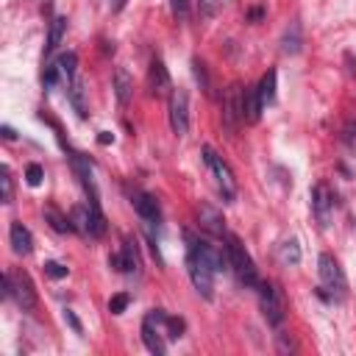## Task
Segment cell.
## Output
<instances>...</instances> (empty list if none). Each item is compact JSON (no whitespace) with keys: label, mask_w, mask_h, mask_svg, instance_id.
<instances>
[{"label":"cell","mask_w":356,"mask_h":356,"mask_svg":"<svg viewBox=\"0 0 356 356\" xmlns=\"http://www.w3.org/2000/svg\"><path fill=\"white\" fill-rule=\"evenodd\" d=\"M170 8H172V17L186 22L189 19V0H170Z\"/></svg>","instance_id":"f546056e"},{"label":"cell","mask_w":356,"mask_h":356,"mask_svg":"<svg viewBox=\"0 0 356 356\" xmlns=\"http://www.w3.org/2000/svg\"><path fill=\"white\" fill-rule=\"evenodd\" d=\"M312 209H314V217L320 225H328L331 222V211H334V192L328 189V184H317L312 189Z\"/></svg>","instance_id":"30bf717a"},{"label":"cell","mask_w":356,"mask_h":356,"mask_svg":"<svg viewBox=\"0 0 356 356\" xmlns=\"http://www.w3.org/2000/svg\"><path fill=\"white\" fill-rule=\"evenodd\" d=\"M67 95H70V103H72V108L78 111V117H86V89H83V81L75 75L70 83H67Z\"/></svg>","instance_id":"ffe728a7"},{"label":"cell","mask_w":356,"mask_h":356,"mask_svg":"<svg viewBox=\"0 0 356 356\" xmlns=\"http://www.w3.org/2000/svg\"><path fill=\"white\" fill-rule=\"evenodd\" d=\"M281 50H284L286 56H295V53L300 50V25H298V22H289V25H286V31H284V36H281Z\"/></svg>","instance_id":"cb8c5ba5"},{"label":"cell","mask_w":356,"mask_h":356,"mask_svg":"<svg viewBox=\"0 0 356 356\" xmlns=\"http://www.w3.org/2000/svg\"><path fill=\"white\" fill-rule=\"evenodd\" d=\"M64 31H67V19L64 17H53V22H50V31H47V44H44V56H50L58 44H61V36H64Z\"/></svg>","instance_id":"603a6c76"},{"label":"cell","mask_w":356,"mask_h":356,"mask_svg":"<svg viewBox=\"0 0 356 356\" xmlns=\"http://www.w3.org/2000/svg\"><path fill=\"white\" fill-rule=\"evenodd\" d=\"M0 131H3V139H8V142H11V139H14V136H17V134H14V128H11V125H3V128H0Z\"/></svg>","instance_id":"8d00e7d4"},{"label":"cell","mask_w":356,"mask_h":356,"mask_svg":"<svg viewBox=\"0 0 356 356\" xmlns=\"http://www.w3.org/2000/svg\"><path fill=\"white\" fill-rule=\"evenodd\" d=\"M108 264H111L114 270H120V273H139L142 261H139L136 242H134V239H125V242H122V248H120V253L108 256Z\"/></svg>","instance_id":"8fae6325"},{"label":"cell","mask_w":356,"mask_h":356,"mask_svg":"<svg viewBox=\"0 0 356 356\" xmlns=\"http://www.w3.org/2000/svg\"><path fill=\"white\" fill-rule=\"evenodd\" d=\"M8 239H11L14 253H19V256H28V253L33 250V236H31V231H28L22 222H11V228H8Z\"/></svg>","instance_id":"e0dca14e"},{"label":"cell","mask_w":356,"mask_h":356,"mask_svg":"<svg viewBox=\"0 0 356 356\" xmlns=\"http://www.w3.org/2000/svg\"><path fill=\"white\" fill-rule=\"evenodd\" d=\"M64 323H67L75 334H83V325H81V320L75 317V312H72V309H64Z\"/></svg>","instance_id":"836d02e7"},{"label":"cell","mask_w":356,"mask_h":356,"mask_svg":"<svg viewBox=\"0 0 356 356\" xmlns=\"http://www.w3.org/2000/svg\"><path fill=\"white\" fill-rule=\"evenodd\" d=\"M242 111H245V120H248V122H259V117H261L264 106H261V100H259L256 86L242 89Z\"/></svg>","instance_id":"ac0fdd59"},{"label":"cell","mask_w":356,"mask_h":356,"mask_svg":"<svg viewBox=\"0 0 356 356\" xmlns=\"http://www.w3.org/2000/svg\"><path fill=\"white\" fill-rule=\"evenodd\" d=\"M164 323H167V314L161 309H150L142 320V342L150 353L156 356H164L167 353V345H164Z\"/></svg>","instance_id":"8992f818"},{"label":"cell","mask_w":356,"mask_h":356,"mask_svg":"<svg viewBox=\"0 0 356 356\" xmlns=\"http://www.w3.org/2000/svg\"><path fill=\"white\" fill-rule=\"evenodd\" d=\"M3 286H6V295L14 298V303H17L22 312H33V309H36V289H33L28 273H22V270H8V273L3 275Z\"/></svg>","instance_id":"7a4b0ae2"},{"label":"cell","mask_w":356,"mask_h":356,"mask_svg":"<svg viewBox=\"0 0 356 356\" xmlns=\"http://www.w3.org/2000/svg\"><path fill=\"white\" fill-rule=\"evenodd\" d=\"M97 142H100V145H108V142H114V134H108V131H100Z\"/></svg>","instance_id":"d590c367"},{"label":"cell","mask_w":356,"mask_h":356,"mask_svg":"<svg viewBox=\"0 0 356 356\" xmlns=\"http://www.w3.org/2000/svg\"><path fill=\"white\" fill-rule=\"evenodd\" d=\"M114 95H117L120 106H128V103H131L134 81H131V75H128L122 67H117V70H114Z\"/></svg>","instance_id":"d6986e66"},{"label":"cell","mask_w":356,"mask_h":356,"mask_svg":"<svg viewBox=\"0 0 356 356\" xmlns=\"http://www.w3.org/2000/svg\"><path fill=\"white\" fill-rule=\"evenodd\" d=\"M342 139H345V145H348V147H353V150H356V122H348V125H345Z\"/></svg>","instance_id":"e575fe53"},{"label":"cell","mask_w":356,"mask_h":356,"mask_svg":"<svg viewBox=\"0 0 356 356\" xmlns=\"http://www.w3.org/2000/svg\"><path fill=\"white\" fill-rule=\"evenodd\" d=\"M108 6H111V11H120L125 6V0H108Z\"/></svg>","instance_id":"74e56055"},{"label":"cell","mask_w":356,"mask_h":356,"mask_svg":"<svg viewBox=\"0 0 356 356\" xmlns=\"http://www.w3.org/2000/svg\"><path fill=\"white\" fill-rule=\"evenodd\" d=\"M275 70H267L264 75H261V81L256 83V92H259V100H261V106L267 108V106H273V100H275Z\"/></svg>","instance_id":"44dd1931"},{"label":"cell","mask_w":356,"mask_h":356,"mask_svg":"<svg viewBox=\"0 0 356 356\" xmlns=\"http://www.w3.org/2000/svg\"><path fill=\"white\" fill-rule=\"evenodd\" d=\"M222 120L228 128H236L242 120H245V111H242V86L234 83L228 92H225V100H222Z\"/></svg>","instance_id":"7c38bea8"},{"label":"cell","mask_w":356,"mask_h":356,"mask_svg":"<svg viewBox=\"0 0 356 356\" xmlns=\"http://www.w3.org/2000/svg\"><path fill=\"white\" fill-rule=\"evenodd\" d=\"M167 114H170V128L175 136H186L189 131V95L186 89H172L167 100Z\"/></svg>","instance_id":"52a82bcc"},{"label":"cell","mask_w":356,"mask_h":356,"mask_svg":"<svg viewBox=\"0 0 356 356\" xmlns=\"http://www.w3.org/2000/svg\"><path fill=\"white\" fill-rule=\"evenodd\" d=\"M192 70H195V78H197V83H200V86H203V89L209 92V78H206L203 61H200V58H195V61H192Z\"/></svg>","instance_id":"d6a6232c"},{"label":"cell","mask_w":356,"mask_h":356,"mask_svg":"<svg viewBox=\"0 0 356 356\" xmlns=\"http://www.w3.org/2000/svg\"><path fill=\"white\" fill-rule=\"evenodd\" d=\"M186 273H189V278H192V286H195L206 300H211V298H214V270L209 267V261H206L200 253L189 250V253H186Z\"/></svg>","instance_id":"5b68a950"},{"label":"cell","mask_w":356,"mask_h":356,"mask_svg":"<svg viewBox=\"0 0 356 356\" xmlns=\"http://www.w3.org/2000/svg\"><path fill=\"white\" fill-rule=\"evenodd\" d=\"M70 164H72L75 175L81 178L83 189L89 192V200L97 203V189H95V178H92V164H89V159H83L81 153H72V156H70Z\"/></svg>","instance_id":"5bb4252c"},{"label":"cell","mask_w":356,"mask_h":356,"mask_svg":"<svg viewBox=\"0 0 356 356\" xmlns=\"http://www.w3.org/2000/svg\"><path fill=\"white\" fill-rule=\"evenodd\" d=\"M259 309L264 314V320L270 325H281L284 323V303H281V295L273 284L267 281H259Z\"/></svg>","instance_id":"9c48e42d"},{"label":"cell","mask_w":356,"mask_h":356,"mask_svg":"<svg viewBox=\"0 0 356 356\" xmlns=\"http://www.w3.org/2000/svg\"><path fill=\"white\" fill-rule=\"evenodd\" d=\"M0 186H3V203H11L14 200V181H11V172L6 164L0 167Z\"/></svg>","instance_id":"4316f807"},{"label":"cell","mask_w":356,"mask_h":356,"mask_svg":"<svg viewBox=\"0 0 356 356\" xmlns=\"http://www.w3.org/2000/svg\"><path fill=\"white\" fill-rule=\"evenodd\" d=\"M278 259H281L284 264H298V261H300V245H298V239L281 242V245H278Z\"/></svg>","instance_id":"484cf974"},{"label":"cell","mask_w":356,"mask_h":356,"mask_svg":"<svg viewBox=\"0 0 356 356\" xmlns=\"http://www.w3.org/2000/svg\"><path fill=\"white\" fill-rule=\"evenodd\" d=\"M44 220L50 222V228L53 231H58V234H67V231H75V225H72V220L67 217V214H61L56 206H44Z\"/></svg>","instance_id":"7402d4cb"},{"label":"cell","mask_w":356,"mask_h":356,"mask_svg":"<svg viewBox=\"0 0 356 356\" xmlns=\"http://www.w3.org/2000/svg\"><path fill=\"white\" fill-rule=\"evenodd\" d=\"M131 203H134V209H136V214H139L142 220H147V222H159L161 209H159V200H156L153 195L136 189V192L131 195Z\"/></svg>","instance_id":"4fadbf2b"},{"label":"cell","mask_w":356,"mask_h":356,"mask_svg":"<svg viewBox=\"0 0 356 356\" xmlns=\"http://www.w3.org/2000/svg\"><path fill=\"white\" fill-rule=\"evenodd\" d=\"M128 303H131V295H128V292H117V295H111V300H108V312H111V314H122V312L128 309Z\"/></svg>","instance_id":"83f0119b"},{"label":"cell","mask_w":356,"mask_h":356,"mask_svg":"<svg viewBox=\"0 0 356 356\" xmlns=\"http://www.w3.org/2000/svg\"><path fill=\"white\" fill-rule=\"evenodd\" d=\"M42 178H44V170H42L39 164H28V167H25V181H28V186H39Z\"/></svg>","instance_id":"f1b7e54d"},{"label":"cell","mask_w":356,"mask_h":356,"mask_svg":"<svg viewBox=\"0 0 356 356\" xmlns=\"http://www.w3.org/2000/svg\"><path fill=\"white\" fill-rule=\"evenodd\" d=\"M203 161H206V167H209V172L214 175V184H217V189L222 192V197L225 200H234L236 197V181H234V172H231V167L225 164V159L214 150V147H203Z\"/></svg>","instance_id":"3957f363"},{"label":"cell","mask_w":356,"mask_h":356,"mask_svg":"<svg viewBox=\"0 0 356 356\" xmlns=\"http://www.w3.org/2000/svg\"><path fill=\"white\" fill-rule=\"evenodd\" d=\"M70 220L75 225V231H81L83 236H92V239H100L106 234V217L100 211L97 203L89 200V206H75L70 211Z\"/></svg>","instance_id":"277c9868"},{"label":"cell","mask_w":356,"mask_h":356,"mask_svg":"<svg viewBox=\"0 0 356 356\" xmlns=\"http://www.w3.org/2000/svg\"><path fill=\"white\" fill-rule=\"evenodd\" d=\"M197 220H200V225L209 231V234H214V236H225V220H222V214L214 209V206H200L197 209Z\"/></svg>","instance_id":"2e32d148"},{"label":"cell","mask_w":356,"mask_h":356,"mask_svg":"<svg viewBox=\"0 0 356 356\" xmlns=\"http://www.w3.org/2000/svg\"><path fill=\"white\" fill-rule=\"evenodd\" d=\"M225 250H228V264L236 273V278L245 286H259V270H256L250 253L245 250V245L239 242L236 234H225Z\"/></svg>","instance_id":"6da1fadb"},{"label":"cell","mask_w":356,"mask_h":356,"mask_svg":"<svg viewBox=\"0 0 356 356\" xmlns=\"http://www.w3.org/2000/svg\"><path fill=\"white\" fill-rule=\"evenodd\" d=\"M317 273H320L323 289H331V292H337V295H342V292L348 289L345 273H342L339 261H337L331 253H320V259H317Z\"/></svg>","instance_id":"ba28073f"},{"label":"cell","mask_w":356,"mask_h":356,"mask_svg":"<svg viewBox=\"0 0 356 356\" xmlns=\"http://www.w3.org/2000/svg\"><path fill=\"white\" fill-rule=\"evenodd\" d=\"M217 8H220V0H197V11H200V17H206V19H211V17L217 14Z\"/></svg>","instance_id":"1f68e13d"},{"label":"cell","mask_w":356,"mask_h":356,"mask_svg":"<svg viewBox=\"0 0 356 356\" xmlns=\"http://www.w3.org/2000/svg\"><path fill=\"white\" fill-rule=\"evenodd\" d=\"M147 81H150V89H153V95H167V92H172V81H170V72H167L164 61H159V58H153V61H150V72H147Z\"/></svg>","instance_id":"9a60e30c"},{"label":"cell","mask_w":356,"mask_h":356,"mask_svg":"<svg viewBox=\"0 0 356 356\" xmlns=\"http://www.w3.org/2000/svg\"><path fill=\"white\" fill-rule=\"evenodd\" d=\"M44 273H47L50 278H67L70 267H67V264H61V261H44Z\"/></svg>","instance_id":"4dcf8cb0"},{"label":"cell","mask_w":356,"mask_h":356,"mask_svg":"<svg viewBox=\"0 0 356 356\" xmlns=\"http://www.w3.org/2000/svg\"><path fill=\"white\" fill-rule=\"evenodd\" d=\"M53 64H56V70H58V75H61V81H67V83H70V81L75 78V67H78V56H75V53H61V56H58V58H56Z\"/></svg>","instance_id":"d4e9b609"}]
</instances>
